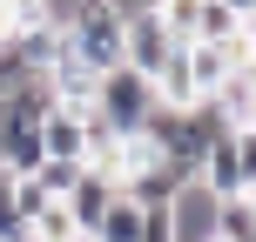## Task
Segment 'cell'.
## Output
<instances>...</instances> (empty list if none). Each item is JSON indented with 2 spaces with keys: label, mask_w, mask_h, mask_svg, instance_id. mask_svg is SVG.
I'll return each mask as SVG.
<instances>
[{
  "label": "cell",
  "mask_w": 256,
  "mask_h": 242,
  "mask_svg": "<svg viewBox=\"0 0 256 242\" xmlns=\"http://www.w3.org/2000/svg\"><path fill=\"white\" fill-rule=\"evenodd\" d=\"M155 13H162V27H168V40H196V20H202V0H148Z\"/></svg>",
  "instance_id": "30bf717a"
},
{
  "label": "cell",
  "mask_w": 256,
  "mask_h": 242,
  "mask_svg": "<svg viewBox=\"0 0 256 242\" xmlns=\"http://www.w3.org/2000/svg\"><path fill=\"white\" fill-rule=\"evenodd\" d=\"M243 34H250V54H256V20H250V27H243Z\"/></svg>",
  "instance_id": "9a60e30c"
},
{
  "label": "cell",
  "mask_w": 256,
  "mask_h": 242,
  "mask_svg": "<svg viewBox=\"0 0 256 242\" xmlns=\"http://www.w3.org/2000/svg\"><path fill=\"white\" fill-rule=\"evenodd\" d=\"M182 54H189V88H196V101H209V94L230 81V54L209 47V40H182Z\"/></svg>",
  "instance_id": "52a82bcc"
},
{
  "label": "cell",
  "mask_w": 256,
  "mask_h": 242,
  "mask_svg": "<svg viewBox=\"0 0 256 242\" xmlns=\"http://www.w3.org/2000/svg\"><path fill=\"white\" fill-rule=\"evenodd\" d=\"M236 155H243V175L256 182V128H236Z\"/></svg>",
  "instance_id": "4fadbf2b"
},
{
  "label": "cell",
  "mask_w": 256,
  "mask_h": 242,
  "mask_svg": "<svg viewBox=\"0 0 256 242\" xmlns=\"http://www.w3.org/2000/svg\"><path fill=\"white\" fill-rule=\"evenodd\" d=\"M142 236V202H128V195H115V209L102 216V229H94V242H135Z\"/></svg>",
  "instance_id": "9c48e42d"
},
{
  "label": "cell",
  "mask_w": 256,
  "mask_h": 242,
  "mask_svg": "<svg viewBox=\"0 0 256 242\" xmlns=\"http://www.w3.org/2000/svg\"><path fill=\"white\" fill-rule=\"evenodd\" d=\"M0 121H7V94H0Z\"/></svg>",
  "instance_id": "2e32d148"
},
{
  "label": "cell",
  "mask_w": 256,
  "mask_h": 242,
  "mask_svg": "<svg viewBox=\"0 0 256 242\" xmlns=\"http://www.w3.org/2000/svg\"><path fill=\"white\" fill-rule=\"evenodd\" d=\"M196 182H202L216 202H230V195H243V189H250L243 155H236V128H222V135L209 141V155H202V168H196Z\"/></svg>",
  "instance_id": "5b68a950"
},
{
  "label": "cell",
  "mask_w": 256,
  "mask_h": 242,
  "mask_svg": "<svg viewBox=\"0 0 256 242\" xmlns=\"http://www.w3.org/2000/svg\"><path fill=\"white\" fill-rule=\"evenodd\" d=\"M222 7H230V13H236V20H243V27L256 20V0H222Z\"/></svg>",
  "instance_id": "5bb4252c"
},
{
  "label": "cell",
  "mask_w": 256,
  "mask_h": 242,
  "mask_svg": "<svg viewBox=\"0 0 256 242\" xmlns=\"http://www.w3.org/2000/svg\"><path fill=\"white\" fill-rule=\"evenodd\" d=\"M122 27H128V7H122V0H74V7L61 13L68 54H74L88 74L122 67Z\"/></svg>",
  "instance_id": "6da1fadb"
},
{
  "label": "cell",
  "mask_w": 256,
  "mask_h": 242,
  "mask_svg": "<svg viewBox=\"0 0 256 242\" xmlns=\"http://www.w3.org/2000/svg\"><path fill=\"white\" fill-rule=\"evenodd\" d=\"M155 108H162V94H155V81L135 74V67H108V74L94 81V115L115 128V141L142 135V121H148Z\"/></svg>",
  "instance_id": "7a4b0ae2"
},
{
  "label": "cell",
  "mask_w": 256,
  "mask_h": 242,
  "mask_svg": "<svg viewBox=\"0 0 256 242\" xmlns=\"http://www.w3.org/2000/svg\"><path fill=\"white\" fill-rule=\"evenodd\" d=\"M115 175H108V168H81V182H74V189H68V222H74V236H88L94 242V229H102V216H108V209H115Z\"/></svg>",
  "instance_id": "277c9868"
},
{
  "label": "cell",
  "mask_w": 256,
  "mask_h": 242,
  "mask_svg": "<svg viewBox=\"0 0 256 242\" xmlns=\"http://www.w3.org/2000/svg\"><path fill=\"white\" fill-rule=\"evenodd\" d=\"M40 155H48V162H81L88 168V135H81L74 108H54V115L40 121Z\"/></svg>",
  "instance_id": "8992f818"
},
{
  "label": "cell",
  "mask_w": 256,
  "mask_h": 242,
  "mask_svg": "<svg viewBox=\"0 0 256 242\" xmlns=\"http://www.w3.org/2000/svg\"><path fill=\"white\" fill-rule=\"evenodd\" d=\"M168 54H176V40H168L162 13L155 7H128V27H122V67H135V74H162Z\"/></svg>",
  "instance_id": "3957f363"
},
{
  "label": "cell",
  "mask_w": 256,
  "mask_h": 242,
  "mask_svg": "<svg viewBox=\"0 0 256 242\" xmlns=\"http://www.w3.org/2000/svg\"><path fill=\"white\" fill-rule=\"evenodd\" d=\"M34 182H40V195H48V202H68V189L81 182V162H40Z\"/></svg>",
  "instance_id": "8fae6325"
},
{
  "label": "cell",
  "mask_w": 256,
  "mask_h": 242,
  "mask_svg": "<svg viewBox=\"0 0 256 242\" xmlns=\"http://www.w3.org/2000/svg\"><path fill=\"white\" fill-rule=\"evenodd\" d=\"M209 236H216V242H256V202H250V195H230V202H216V222H209Z\"/></svg>",
  "instance_id": "ba28073f"
},
{
  "label": "cell",
  "mask_w": 256,
  "mask_h": 242,
  "mask_svg": "<svg viewBox=\"0 0 256 242\" xmlns=\"http://www.w3.org/2000/svg\"><path fill=\"white\" fill-rule=\"evenodd\" d=\"M0 242H27V222L20 209H14V175L0 168Z\"/></svg>",
  "instance_id": "7c38bea8"
},
{
  "label": "cell",
  "mask_w": 256,
  "mask_h": 242,
  "mask_svg": "<svg viewBox=\"0 0 256 242\" xmlns=\"http://www.w3.org/2000/svg\"><path fill=\"white\" fill-rule=\"evenodd\" d=\"M74 242H81V236H74Z\"/></svg>",
  "instance_id": "e0dca14e"
}]
</instances>
